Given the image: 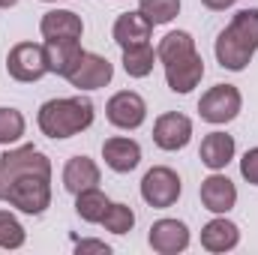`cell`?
I'll return each mask as SVG.
<instances>
[{
	"label": "cell",
	"instance_id": "obj_1",
	"mask_svg": "<svg viewBox=\"0 0 258 255\" xmlns=\"http://www.w3.org/2000/svg\"><path fill=\"white\" fill-rule=\"evenodd\" d=\"M93 117H96V111H93L90 99H84V96H60V99L42 102V108L36 114V123L42 129V135L60 141V138H72V135H81L84 129H90Z\"/></svg>",
	"mask_w": 258,
	"mask_h": 255
},
{
	"label": "cell",
	"instance_id": "obj_2",
	"mask_svg": "<svg viewBox=\"0 0 258 255\" xmlns=\"http://www.w3.org/2000/svg\"><path fill=\"white\" fill-rule=\"evenodd\" d=\"M24 174H51V159L33 144H21L0 156V201L6 198V189Z\"/></svg>",
	"mask_w": 258,
	"mask_h": 255
},
{
	"label": "cell",
	"instance_id": "obj_3",
	"mask_svg": "<svg viewBox=\"0 0 258 255\" xmlns=\"http://www.w3.org/2000/svg\"><path fill=\"white\" fill-rule=\"evenodd\" d=\"M9 207L27 213V216H42L51 204V174H24L18 177L3 198Z\"/></svg>",
	"mask_w": 258,
	"mask_h": 255
},
{
	"label": "cell",
	"instance_id": "obj_4",
	"mask_svg": "<svg viewBox=\"0 0 258 255\" xmlns=\"http://www.w3.org/2000/svg\"><path fill=\"white\" fill-rule=\"evenodd\" d=\"M243 108V96L234 84H213L201 99H198V114L201 120L213 123V126H225L231 123Z\"/></svg>",
	"mask_w": 258,
	"mask_h": 255
},
{
	"label": "cell",
	"instance_id": "obj_5",
	"mask_svg": "<svg viewBox=\"0 0 258 255\" xmlns=\"http://www.w3.org/2000/svg\"><path fill=\"white\" fill-rule=\"evenodd\" d=\"M183 192V183L177 177L174 168L168 165H153L144 177H141V198L156 207V210H165V207H174L177 198Z\"/></svg>",
	"mask_w": 258,
	"mask_h": 255
},
{
	"label": "cell",
	"instance_id": "obj_6",
	"mask_svg": "<svg viewBox=\"0 0 258 255\" xmlns=\"http://www.w3.org/2000/svg\"><path fill=\"white\" fill-rule=\"evenodd\" d=\"M6 72H9V78H15L21 84L39 81L42 75H48L45 48L39 42H15L6 54Z\"/></svg>",
	"mask_w": 258,
	"mask_h": 255
},
{
	"label": "cell",
	"instance_id": "obj_7",
	"mask_svg": "<svg viewBox=\"0 0 258 255\" xmlns=\"http://www.w3.org/2000/svg\"><path fill=\"white\" fill-rule=\"evenodd\" d=\"M105 117L108 123L117 129H138L144 120H147V102L141 93L135 90H120L114 93L108 102H105Z\"/></svg>",
	"mask_w": 258,
	"mask_h": 255
},
{
	"label": "cell",
	"instance_id": "obj_8",
	"mask_svg": "<svg viewBox=\"0 0 258 255\" xmlns=\"http://www.w3.org/2000/svg\"><path fill=\"white\" fill-rule=\"evenodd\" d=\"M192 138V120L180 111H165L156 117L153 123V144L165 153H174V150H183Z\"/></svg>",
	"mask_w": 258,
	"mask_h": 255
},
{
	"label": "cell",
	"instance_id": "obj_9",
	"mask_svg": "<svg viewBox=\"0 0 258 255\" xmlns=\"http://www.w3.org/2000/svg\"><path fill=\"white\" fill-rule=\"evenodd\" d=\"M111 78H114V66L108 63V57L84 51L81 60H78V66L69 72L66 81H69L75 90H99V87L111 84Z\"/></svg>",
	"mask_w": 258,
	"mask_h": 255
},
{
	"label": "cell",
	"instance_id": "obj_10",
	"mask_svg": "<svg viewBox=\"0 0 258 255\" xmlns=\"http://www.w3.org/2000/svg\"><path fill=\"white\" fill-rule=\"evenodd\" d=\"M147 243H150L153 252H159V255L186 252V246H189V228L180 219H156L150 225Z\"/></svg>",
	"mask_w": 258,
	"mask_h": 255
},
{
	"label": "cell",
	"instance_id": "obj_11",
	"mask_svg": "<svg viewBox=\"0 0 258 255\" xmlns=\"http://www.w3.org/2000/svg\"><path fill=\"white\" fill-rule=\"evenodd\" d=\"M198 195H201L204 210H210V213H216V216L228 213V210L237 204V186H234L225 174H219V171H213L210 177L201 180Z\"/></svg>",
	"mask_w": 258,
	"mask_h": 255
},
{
	"label": "cell",
	"instance_id": "obj_12",
	"mask_svg": "<svg viewBox=\"0 0 258 255\" xmlns=\"http://www.w3.org/2000/svg\"><path fill=\"white\" fill-rule=\"evenodd\" d=\"M102 159L111 171L117 174H129L138 168L141 162V144L135 138H126V135H114V138H105L102 141Z\"/></svg>",
	"mask_w": 258,
	"mask_h": 255
},
{
	"label": "cell",
	"instance_id": "obj_13",
	"mask_svg": "<svg viewBox=\"0 0 258 255\" xmlns=\"http://www.w3.org/2000/svg\"><path fill=\"white\" fill-rule=\"evenodd\" d=\"M201 78H204V60H201L198 51L180 57V60H174V63H165V81L180 96L183 93H192L195 87L201 84Z\"/></svg>",
	"mask_w": 258,
	"mask_h": 255
},
{
	"label": "cell",
	"instance_id": "obj_14",
	"mask_svg": "<svg viewBox=\"0 0 258 255\" xmlns=\"http://www.w3.org/2000/svg\"><path fill=\"white\" fill-rule=\"evenodd\" d=\"M45 48V63L51 75H63L69 78V72L78 66L84 48H81V39H45L42 42Z\"/></svg>",
	"mask_w": 258,
	"mask_h": 255
},
{
	"label": "cell",
	"instance_id": "obj_15",
	"mask_svg": "<svg viewBox=\"0 0 258 255\" xmlns=\"http://www.w3.org/2000/svg\"><path fill=\"white\" fill-rule=\"evenodd\" d=\"M150 33H153V24L141 12H123V15H117V21L111 27V36H114V42L120 48L147 45L150 42Z\"/></svg>",
	"mask_w": 258,
	"mask_h": 255
},
{
	"label": "cell",
	"instance_id": "obj_16",
	"mask_svg": "<svg viewBox=\"0 0 258 255\" xmlns=\"http://www.w3.org/2000/svg\"><path fill=\"white\" fill-rule=\"evenodd\" d=\"M99 180H102V171L90 156H72L63 165V189L69 195L93 189V186H99Z\"/></svg>",
	"mask_w": 258,
	"mask_h": 255
},
{
	"label": "cell",
	"instance_id": "obj_17",
	"mask_svg": "<svg viewBox=\"0 0 258 255\" xmlns=\"http://www.w3.org/2000/svg\"><path fill=\"white\" fill-rule=\"evenodd\" d=\"M237 243H240V228L231 219H225V213L201 228V246L207 252H231L237 249Z\"/></svg>",
	"mask_w": 258,
	"mask_h": 255
},
{
	"label": "cell",
	"instance_id": "obj_18",
	"mask_svg": "<svg viewBox=\"0 0 258 255\" xmlns=\"http://www.w3.org/2000/svg\"><path fill=\"white\" fill-rule=\"evenodd\" d=\"M39 33L45 39H81L84 33V21L78 12H69V9H51L42 15L39 21Z\"/></svg>",
	"mask_w": 258,
	"mask_h": 255
},
{
	"label": "cell",
	"instance_id": "obj_19",
	"mask_svg": "<svg viewBox=\"0 0 258 255\" xmlns=\"http://www.w3.org/2000/svg\"><path fill=\"white\" fill-rule=\"evenodd\" d=\"M234 150H237L234 135H228V132H219V129H216V132L204 135L198 156H201V162H204L210 171H222V168L234 159Z\"/></svg>",
	"mask_w": 258,
	"mask_h": 255
},
{
	"label": "cell",
	"instance_id": "obj_20",
	"mask_svg": "<svg viewBox=\"0 0 258 255\" xmlns=\"http://www.w3.org/2000/svg\"><path fill=\"white\" fill-rule=\"evenodd\" d=\"M213 51H216V60H219V66L222 69H228V72H243L246 66H249V60L255 57L249 48H243L228 30H222L219 36H216V45H213Z\"/></svg>",
	"mask_w": 258,
	"mask_h": 255
},
{
	"label": "cell",
	"instance_id": "obj_21",
	"mask_svg": "<svg viewBox=\"0 0 258 255\" xmlns=\"http://www.w3.org/2000/svg\"><path fill=\"white\" fill-rule=\"evenodd\" d=\"M186 54H195V39H192V33H186V30H171L156 45V60L162 66L174 63V60H180Z\"/></svg>",
	"mask_w": 258,
	"mask_h": 255
},
{
	"label": "cell",
	"instance_id": "obj_22",
	"mask_svg": "<svg viewBox=\"0 0 258 255\" xmlns=\"http://www.w3.org/2000/svg\"><path fill=\"white\" fill-rule=\"evenodd\" d=\"M243 48H249L252 54L258 51V9H240L234 18H231V24L225 27Z\"/></svg>",
	"mask_w": 258,
	"mask_h": 255
},
{
	"label": "cell",
	"instance_id": "obj_23",
	"mask_svg": "<svg viewBox=\"0 0 258 255\" xmlns=\"http://www.w3.org/2000/svg\"><path fill=\"white\" fill-rule=\"evenodd\" d=\"M108 195L99 189V186H93V189H84L75 195V213L84 219V222H102V216H105V210H108Z\"/></svg>",
	"mask_w": 258,
	"mask_h": 255
},
{
	"label": "cell",
	"instance_id": "obj_24",
	"mask_svg": "<svg viewBox=\"0 0 258 255\" xmlns=\"http://www.w3.org/2000/svg\"><path fill=\"white\" fill-rule=\"evenodd\" d=\"M156 66V51L147 45H135V48H123V69L129 78H147Z\"/></svg>",
	"mask_w": 258,
	"mask_h": 255
},
{
	"label": "cell",
	"instance_id": "obj_25",
	"mask_svg": "<svg viewBox=\"0 0 258 255\" xmlns=\"http://www.w3.org/2000/svg\"><path fill=\"white\" fill-rule=\"evenodd\" d=\"M138 12H141L153 27H159V24H168V21L177 18L180 0H138Z\"/></svg>",
	"mask_w": 258,
	"mask_h": 255
},
{
	"label": "cell",
	"instance_id": "obj_26",
	"mask_svg": "<svg viewBox=\"0 0 258 255\" xmlns=\"http://www.w3.org/2000/svg\"><path fill=\"white\" fill-rule=\"evenodd\" d=\"M99 225H105V231H111V234H129V231L135 228V210H132L129 204L111 201Z\"/></svg>",
	"mask_w": 258,
	"mask_h": 255
},
{
	"label": "cell",
	"instance_id": "obj_27",
	"mask_svg": "<svg viewBox=\"0 0 258 255\" xmlns=\"http://www.w3.org/2000/svg\"><path fill=\"white\" fill-rule=\"evenodd\" d=\"M24 240H27L24 225L9 210H0V249H21Z\"/></svg>",
	"mask_w": 258,
	"mask_h": 255
},
{
	"label": "cell",
	"instance_id": "obj_28",
	"mask_svg": "<svg viewBox=\"0 0 258 255\" xmlns=\"http://www.w3.org/2000/svg\"><path fill=\"white\" fill-rule=\"evenodd\" d=\"M24 129H27V120L18 108H0V144L9 147V144L21 141Z\"/></svg>",
	"mask_w": 258,
	"mask_h": 255
},
{
	"label": "cell",
	"instance_id": "obj_29",
	"mask_svg": "<svg viewBox=\"0 0 258 255\" xmlns=\"http://www.w3.org/2000/svg\"><path fill=\"white\" fill-rule=\"evenodd\" d=\"M240 177H243L246 183L258 186V147H249V150L243 153V159H240Z\"/></svg>",
	"mask_w": 258,
	"mask_h": 255
},
{
	"label": "cell",
	"instance_id": "obj_30",
	"mask_svg": "<svg viewBox=\"0 0 258 255\" xmlns=\"http://www.w3.org/2000/svg\"><path fill=\"white\" fill-rule=\"evenodd\" d=\"M75 252L84 255V252H99V255H111V246L105 240H78L75 243Z\"/></svg>",
	"mask_w": 258,
	"mask_h": 255
},
{
	"label": "cell",
	"instance_id": "obj_31",
	"mask_svg": "<svg viewBox=\"0 0 258 255\" xmlns=\"http://www.w3.org/2000/svg\"><path fill=\"white\" fill-rule=\"evenodd\" d=\"M207 9H213V12H222V9H231L234 6V0H201Z\"/></svg>",
	"mask_w": 258,
	"mask_h": 255
},
{
	"label": "cell",
	"instance_id": "obj_32",
	"mask_svg": "<svg viewBox=\"0 0 258 255\" xmlns=\"http://www.w3.org/2000/svg\"><path fill=\"white\" fill-rule=\"evenodd\" d=\"M18 0H0V9H9V6H15Z\"/></svg>",
	"mask_w": 258,
	"mask_h": 255
},
{
	"label": "cell",
	"instance_id": "obj_33",
	"mask_svg": "<svg viewBox=\"0 0 258 255\" xmlns=\"http://www.w3.org/2000/svg\"><path fill=\"white\" fill-rule=\"evenodd\" d=\"M45 3H57V0H45Z\"/></svg>",
	"mask_w": 258,
	"mask_h": 255
}]
</instances>
